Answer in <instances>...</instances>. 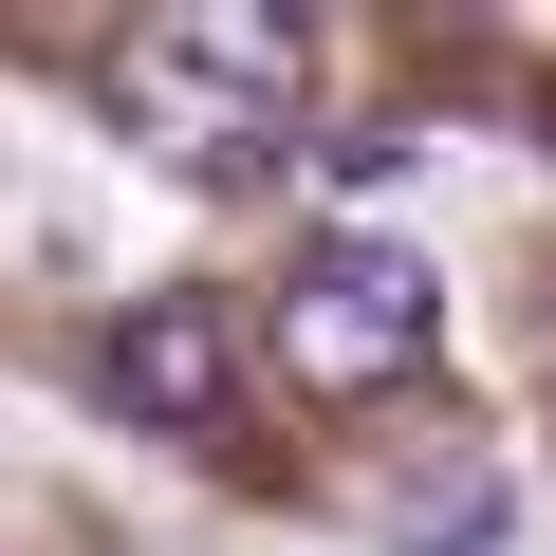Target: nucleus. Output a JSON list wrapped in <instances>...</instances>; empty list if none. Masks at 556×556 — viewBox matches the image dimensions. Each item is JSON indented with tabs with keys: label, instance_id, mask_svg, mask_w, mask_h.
I'll return each instance as SVG.
<instances>
[{
	"label": "nucleus",
	"instance_id": "nucleus-1",
	"mask_svg": "<svg viewBox=\"0 0 556 556\" xmlns=\"http://www.w3.org/2000/svg\"><path fill=\"white\" fill-rule=\"evenodd\" d=\"M445 353V278L408 241H316L298 278H278V371H298L316 408H371Z\"/></svg>",
	"mask_w": 556,
	"mask_h": 556
},
{
	"label": "nucleus",
	"instance_id": "nucleus-2",
	"mask_svg": "<svg viewBox=\"0 0 556 556\" xmlns=\"http://www.w3.org/2000/svg\"><path fill=\"white\" fill-rule=\"evenodd\" d=\"M112 408H149V427H223V408H241V334H223V298H130V316H112Z\"/></svg>",
	"mask_w": 556,
	"mask_h": 556
},
{
	"label": "nucleus",
	"instance_id": "nucleus-3",
	"mask_svg": "<svg viewBox=\"0 0 556 556\" xmlns=\"http://www.w3.org/2000/svg\"><path fill=\"white\" fill-rule=\"evenodd\" d=\"M93 93H112V130H149L167 167H260V149H278V130H260L223 75H186L167 38H112V75H93Z\"/></svg>",
	"mask_w": 556,
	"mask_h": 556
},
{
	"label": "nucleus",
	"instance_id": "nucleus-4",
	"mask_svg": "<svg viewBox=\"0 0 556 556\" xmlns=\"http://www.w3.org/2000/svg\"><path fill=\"white\" fill-rule=\"evenodd\" d=\"M149 38H167L186 75H223V93H241L260 130L316 93V38H298V20H260V0H186V20H149Z\"/></svg>",
	"mask_w": 556,
	"mask_h": 556
},
{
	"label": "nucleus",
	"instance_id": "nucleus-5",
	"mask_svg": "<svg viewBox=\"0 0 556 556\" xmlns=\"http://www.w3.org/2000/svg\"><path fill=\"white\" fill-rule=\"evenodd\" d=\"M501 519H519V482H501L482 445H445V464L371 482V538H390V556H501Z\"/></svg>",
	"mask_w": 556,
	"mask_h": 556
}]
</instances>
